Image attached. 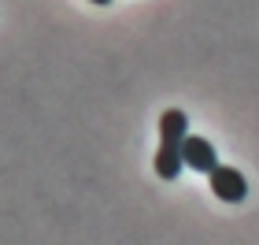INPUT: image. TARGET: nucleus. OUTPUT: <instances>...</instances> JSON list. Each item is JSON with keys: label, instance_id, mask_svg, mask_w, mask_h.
<instances>
[{"label": "nucleus", "instance_id": "obj_1", "mask_svg": "<svg viewBox=\"0 0 259 245\" xmlns=\"http://www.w3.org/2000/svg\"><path fill=\"white\" fill-rule=\"evenodd\" d=\"M189 137V115L182 108H167L159 115V149H156V174L163 182H174L185 167L182 145Z\"/></svg>", "mask_w": 259, "mask_h": 245}, {"label": "nucleus", "instance_id": "obj_4", "mask_svg": "<svg viewBox=\"0 0 259 245\" xmlns=\"http://www.w3.org/2000/svg\"><path fill=\"white\" fill-rule=\"evenodd\" d=\"M89 4H97V8H108V4H111V0H89Z\"/></svg>", "mask_w": 259, "mask_h": 245}, {"label": "nucleus", "instance_id": "obj_2", "mask_svg": "<svg viewBox=\"0 0 259 245\" xmlns=\"http://www.w3.org/2000/svg\"><path fill=\"white\" fill-rule=\"evenodd\" d=\"M207 182H211V193H215L219 201H226V204H241L244 197H248V179H244L237 167H230V163H219V167L207 174Z\"/></svg>", "mask_w": 259, "mask_h": 245}, {"label": "nucleus", "instance_id": "obj_3", "mask_svg": "<svg viewBox=\"0 0 259 245\" xmlns=\"http://www.w3.org/2000/svg\"><path fill=\"white\" fill-rule=\"evenodd\" d=\"M182 160H185V167L189 171H200V174H211L219 167V153H215V145L207 142V137H200V134H189L185 137V145H182Z\"/></svg>", "mask_w": 259, "mask_h": 245}]
</instances>
